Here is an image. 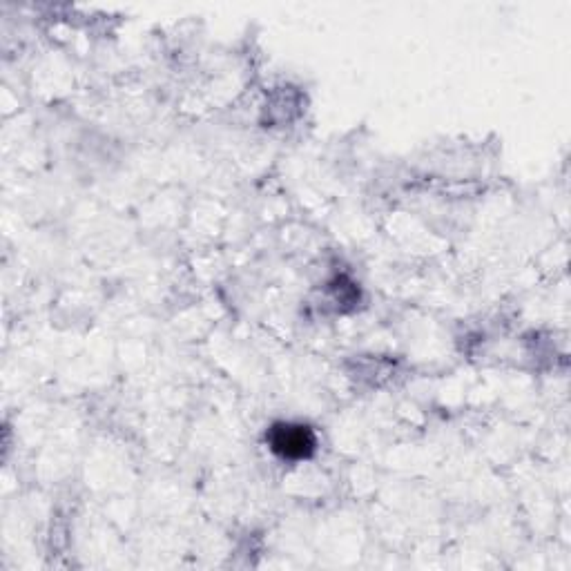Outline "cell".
Here are the masks:
<instances>
[{"label":"cell","instance_id":"6da1fadb","mask_svg":"<svg viewBox=\"0 0 571 571\" xmlns=\"http://www.w3.org/2000/svg\"><path fill=\"white\" fill-rule=\"evenodd\" d=\"M270 444H273V451L282 458L299 460L311 456V451L315 449V435L306 427L282 424V427H275L273 435H270Z\"/></svg>","mask_w":571,"mask_h":571}]
</instances>
